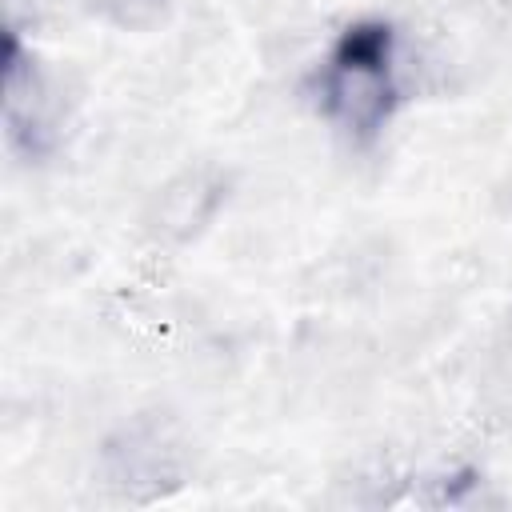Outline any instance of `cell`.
<instances>
[{"instance_id":"1","label":"cell","mask_w":512,"mask_h":512,"mask_svg":"<svg viewBox=\"0 0 512 512\" xmlns=\"http://www.w3.org/2000/svg\"><path fill=\"white\" fill-rule=\"evenodd\" d=\"M320 104L332 124L356 140H372L396 108V36L384 20H356L340 32L316 76Z\"/></svg>"},{"instance_id":"2","label":"cell","mask_w":512,"mask_h":512,"mask_svg":"<svg viewBox=\"0 0 512 512\" xmlns=\"http://www.w3.org/2000/svg\"><path fill=\"white\" fill-rule=\"evenodd\" d=\"M180 456L172 440L156 428H136L128 432V444L112 448V484L128 500H156L180 480Z\"/></svg>"},{"instance_id":"3","label":"cell","mask_w":512,"mask_h":512,"mask_svg":"<svg viewBox=\"0 0 512 512\" xmlns=\"http://www.w3.org/2000/svg\"><path fill=\"white\" fill-rule=\"evenodd\" d=\"M220 200H224V188L212 172H184L156 200V232L168 240H188L216 216Z\"/></svg>"},{"instance_id":"4","label":"cell","mask_w":512,"mask_h":512,"mask_svg":"<svg viewBox=\"0 0 512 512\" xmlns=\"http://www.w3.org/2000/svg\"><path fill=\"white\" fill-rule=\"evenodd\" d=\"M92 8L104 20H112L116 28H148L160 20L168 0H92Z\"/></svg>"}]
</instances>
